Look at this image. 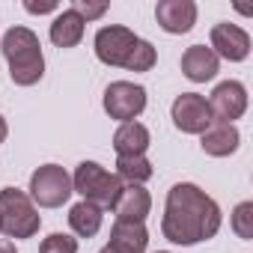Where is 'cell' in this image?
Returning <instances> with one entry per match:
<instances>
[{
  "label": "cell",
  "instance_id": "cell-19",
  "mask_svg": "<svg viewBox=\"0 0 253 253\" xmlns=\"http://www.w3.org/2000/svg\"><path fill=\"white\" fill-rule=\"evenodd\" d=\"M116 179L122 185H146L152 179V161L146 155H134V158H116Z\"/></svg>",
  "mask_w": 253,
  "mask_h": 253
},
{
  "label": "cell",
  "instance_id": "cell-17",
  "mask_svg": "<svg viewBox=\"0 0 253 253\" xmlns=\"http://www.w3.org/2000/svg\"><path fill=\"white\" fill-rule=\"evenodd\" d=\"M107 244L122 253H146L149 229H146V223H137V220H113Z\"/></svg>",
  "mask_w": 253,
  "mask_h": 253
},
{
  "label": "cell",
  "instance_id": "cell-2",
  "mask_svg": "<svg viewBox=\"0 0 253 253\" xmlns=\"http://www.w3.org/2000/svg\"><path fill=\"white\" fill-rule=\"evenodd\" d=\"M0 51L9 66V81L15 86H33L45 78V54L42 42L30 27H9L0 39Z\"/></svg>",
  "mask_w": 253,
  "mask_h": 253
},
{
  "label": "cell",
  "instance_id": "cell-12",
  "mask_svg": "<svg viewBox=\"0 0 253 253\" xmlns=\"http://www.w3.org/2000/svg\"><path fill=\"white\" fill-rule=\"evenodd\" d=\"M113 220H137L143 223L152 211V194L146 185H122L116 203H113Z\"/></svg>",
  "mask_w": 253,
  "mask_h": 253
},
{
  "label": "cell",
  "instance_id": "cell-11",
  "mask_svg": "<svg viewBox=\"0 0 253 253\" xmlns=\"http://www.w3.org/2000/svg\"><path fill=\"white\" fill-rule=\"evenodd\" d=\"M197 15H200V9L194 0H158V6H155V21L170 36L191 33L197 24Z\"/></svg>",
  "mask_w": 253,
  "mask_h": 253
},
{
  "label": "cell",
  "instance_id": "cell-5",
  "mask_svg": "<svg viewBox=\"0 0 253 253\" xmlns=\"http://www.w3.org/2000/svg\"><path fill=\"white\" fill-rule=\"evenodd\" d=\"M27 194L36 203V209H60L75 194L72 191V173H66V167H60V164H42L30 173Z\"/></svg>",
  "mask_w": 253,
  "mask_h": 253
},
{
  "label": "cell",
  "instance_id": "cell-18",
  "mask_svg": "<svg viewBox=\"0 0 253 253\" xmlns=\"http://www.w3.org/2000/svg\"><path fill=\"white\" fill-rule=\"evenodd\" d=\"M101 223H104V211L98 206L86 203V200H81V203H75L69 209V229H72L75 238H92V235H98Z\"/></svg>",
  "mask_w": 253,
  "mask_h": 253
},
{
  "label": "cell",
  "instance_id": "cell-6",
  "mask_svg": "<svg viewBox=\"0 0 253 253\" xmlns=\"http://www.w3.org/2000/svg\"><path fill=\"white\" fill-rule=\"evenodd\" d=\"M146 101H149L146 86H140L134 81H113L104 89L101 107H104V113L110 119H116L122 125V122H134L146 110Z\"/></svg>",
  "mask_w": 253,
  "mask_h": 253
},
{
  "label": "cell",
  "instance_id": "cell-27",
  "mask_svg": "<svg viewBox=\"0 0 253 253\" xmlns=\"http://www.w3.org/2000/svg\"><path fill=\"white\" fill-rule=\"evenodd\" d=\"M98 253H122V250H116V247H110V244H104V247H101Z\"/></svg>",
  "mask_w": 253,
  "mask_h": 253
},
{
  "label": "cell",
  "instance_id": "cell-8",
  "mask_svg": "<svg viewBox=\"0 0 253 253\" xmlns=\"http://www.w3.org/2000/svg\"><path fill=\"white\" fill-rule=\"evenodd\" d=\"M170 119H173V125L182 134H197V137L214 122L211 110H209V101L200 92H182V95H176L173 107H170Z\"/></svg>",
  "mask_w": 253,
  "mask_h": 253
},
{
  "label": "cell",
  "instance_id": "cell-3",
  "mask_svg": "<svg viewBox=\"0 0 253 253\" xmlns=\"http://www.w3.org/2000/svg\"><path fill=\"white\" fill-rule=\"evenodd\" d=\"M42 226V214L27 191L21 188H0V235L9 241L33 238Z\"/></svg>",
  "mask_w": 253,
  "mask_h": 253
},
{
  "label": "cell",
  "instance_id": "cell-22",
  "mask_svg": "<svg viewBox=\"0 0 253 253\" xmlns=\"http://www.w3.org/2000/svg\"><path fill=\"white\" fill-rule=\"evenodd\" d=\"M39 253H78V238L72 232H51L42 238Z\"/></svg>",
  "mask_w": 253,
  "mask_h": 253
},
{
  "label": "cell",
  "instance_id": "cell-28",
  "mask_svg": "<svg viewBox=\"0 0 253 253\" xmlns=\"http://www.w3.org/2000/svg\"><path fill=\"white\" fill-rule=\"evenodd\" d=\"M155 253H170V250H155Z\"/></svg>",
  "mask_w": 253,
  "mask_h": 253
},
{
  "label": "cell",
  "instance_id": "cell-1",
  "mask_svg": "<svg viewBox=\"0 0 253 253\" xmlns=\"http://www.w3.org/2000/svg\"><path fill=\"white\" fill-rule=\"evenodd\" d=\"M223 214L220 206L194 182H176L167 191L164 214H161V235L170 244L194 247L220 232Z\"/></svg>",
  "mask_w": 253,
  "mask_h": 253
},
{
  "label": "cell",
  "instance_id": "cell-15",
  "mask_svg": "<svg viewBox=\"0 0 253 253\" xmlns=\"http://www.w3.org/2000/svg\"><path fill=\"white\" fill-rule=\"evenodd\" d=\"M152 146V134L143 122H122L113 131V152L116 158H134V155H146V149Z\"/></svg>",
  "mask_w": 253,
  "mask_h": 253
},
{
  "label": "cell",
  "instance_id": "cell-13",
  "mask_svg": "<svg viewBox=\"0 0 253 253\" xmlns=\"http://www.w3.org/2000/svg\"><path fill=\"white\" fill-rule=\"evenodd\" d=\"M200 146L211 158H229L241 146V131L235 128V125H229V122H211L209 128L200 134Z\"/></svg>",
  "mask_w": 253,
  "mask_h": 253
},
{
  "label": "cell",
  "instance_id": "cell-21",
  "mask_svg": "<svg viewBox=\"0 0 253 253\" xmlns=\"http://www.w3.org/2000/svg\"><path fill=\"white\" fill-rule=\"evenodd\" d=\"M155 63H158V51H155V45L146 42V39H140V42L134 45L128 63H125V69H128V72H152Z\"/></svg>",
  "mask_w": 253,
  "mask_h": 253
},
{
  "label": "cell",
  "instance_id": "cell-24",
  "mask_svg": "<svg viewBox=\"0 0 253 253\" xmlns=\"http://www.w3.org/2000/svg\"><path fill=\"white\" fill-rule=\"evenodd\" d=\"M24 9L30 15H48V12H60V3H57V0H45V3H33V0H27Z\"/></svg>",
  "mask_w": 253,
  "mask_h": 253
},
{
  "label": "cell",
  "instance_id": "cell-26",
  "mask_svg": "<svg viewBox=\"0 0 253 253\" xmlns=\"http://www.w3.org/2000/svg\"><path fill=\"white\" fill-rule=\"evenodd\" d=\"M6 137H9V125H6L3 116H0V143H6Z\"/></svg>",
  "mask_w": 253,
  "mask_h": 253
},
{
  "label": "cell",
  "instance_id": "cell-25",
  "mask_svg": "<svg viewBox=\"0 0 253 253\" xmlns=\"http://www.w3.org/2000/svg\"><path fill=\"white\" fill-rule=\"evenodd\" d=\"M0 253H18L15 241H9V238H0Z\"/></svg>",
  "mask_w": 253,
  "mask_h": 253
},
{
  "label": "cell",
  "instance_id": "cell-9",
  "mask_svg": "<svg viewBox=\"0 0 253 253\" xmlns=\"http://www.w3.org/2000/svg\"><path fill=\"white\" fill-rule=\"evenodd\" d=\"M206 101H209L214 122L235 125V119H241L247 113V86L241 81H220Z\"/></svg>",
  "mask_w": 253,
  "mask_h": 253
},
{
  "label": "cell",
  "instance_id": "cell-23",
  "mask_svg": "<svg viewBox=\"0 0 253 253\" xmlns=\"http://www.w3.org/2000/svg\"><path fill=\"white\" fill-rule=\"evenodd\" d=\"M72 9H75V12L89 24V21L104 18V12H107V0H75Z\"/></svg>",
  "mask_w": 253,
  "mask_h": 253
},
{
  "label": "cell",
  "instance_id": "cell-14",
  "mask_svg": "<svg viewBox=\"0 0 253 253\" xmlns=\"http://www.w3.org/2000/svg\"><path fill=\"white\" fill-rule=\"evenodd\" d=\"M220 72V60L214 57L211 48L206 45H191L185 54H182V75L191 81V84H209L214 81Z\"/></svg>",
  "mask_w": 253,
  "mask_h": 253
},
{
  "label": "cell",
  "instance_id": "cell-10",
  "mask_svg": "<svg viewBox=\"0 0 253 253\" xmlns=\"http://www.w3.org/2000/svg\"><path fill=\"white\" fill-rule=\"evenodd\" d=\"M209 48L214 51L217 60H226V63H244L250 57V33L238 24H229V21H220L211 27L209 33Z\"/></svg>",
  "mask_w": 253,
  "mask_h": 253
},
{
  "label": "cell",
  "instance_id": "cell-20",
  "mask_svg": "<svg viewBox=\"0 0 253 253\" xmlns=\"http://www.w3.org/2000/svg\"><path fill=\"white\" fill-rule=\"evenodd\" d=\"M229 229H232L241 241H250V238H253V203H250V200H244V203H238V206L232 209V214H229Z\"/></svg>",
  "mask_w": 253,
  "mask_h": 253
},
{
  "label": "cell",
  "instance_id": "cell-4",
  "mask_svg": "<svg viewBox=\"0 0 253 253\" xmlns=\"http://www.w3.org/2000/svg\"><path fill=\"white\" fill-rule=\"evenodd\" d=\"M72 191L81 194V200L98 206L101 211H110L122 191V182L116 179V173H110L98 161H81L72 173Z\"/></svg>",
  "mask_w": 253,
  "mask_h": 253
},
{
  "label": "cell",
  "instance_id": "cell-7",
  "mask_svg": "<svg viewBox=\"0 0 253 253\" xmlns=\"http://www.w3.org/2000/svg\"><path fill=\"white\" fill-rule=\"evenodd\" d=\"M140 42V36L122 24H104L95 30V39H92V51L98 57V63L110 66V69H125L128 63L134 45Z\"/></svg>",
  "mask_w": 253,
  "mask_h": 253
},
{
  "label": "cell",
  "instance_id": "cell-16",
  "mask_svg": "<svg viewBox=\"0 0 253 253\" xmlns=\"http://www.w3.org/2000/svg\"><path fill=\"white\" fill-rule=\"evenodd\" d=\"M84 33H86V21L69 6V9H60L48 27V39L57 45V48H75L84 42Z\"/></svg>",
  "mask_w": 253,
  "mask_h": 253
}]
</instances>
